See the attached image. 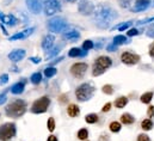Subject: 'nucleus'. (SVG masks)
<instances>
[{"label": "nucleus", "mask_w": 154, "mask_h": 141, "mask_svg": "<svg viewBox=\"0 0 154 141\" xmlns=\"http://www.w3.org/2000/svg\"><path fill=\"white\" fill-rule=\"evenodd\" d=\"M116 18H117V12L109 5L100 4L97 6L94 12V20L98 28L102 29L108 28V25Z\"/></svg>", "instance_id": "1"}, {"label": "nucleus", "mask_w": 154, "mask_h": 141, "mask_svg": "<svg viewBox=\"0 0 154 141\" xmlns=\"http://www.w3.org/2000/svg\"><path fill=\"white\" fill-rule=\"evenodd\" d=\"M26 111V103L22 99H16L13 102H11L8 105L6 106L5 109V112L8 117H20L25 114Z\"/></svg>", "instance_id": "2"}, {"label": "nucleus", "mask_w": 154, "mask_h": 141, "mask_svg": "<svg viewBox=\"0 0 154 141\" xmlns=\"http://www.w3.org/2000/svg\"><path fill=\"white\" fill-rule=\"evenodd\" d=\"M93 93H94V87L90 83L81 84L80 86H78V89L75 90V96H77L78 101H80V102L90 101L92 98Z\"/></svg>", "instance_id": "3"}, {"label": "nucleus", "mask_w": 154, "mask_h": 141, "mask_svg": "<svg viewBox=\"0 0 154 141\" xmlns=\"http://www.w3.org/2000/svg\"><path fill=\"white\" fill-rule=\"evenodd\" d=\"M111 65H112V61H111V59H110L109 56H104V55H103V56H99V58L96 60L94 65H93L92 74H93L94 77L102 75Z\"/></svg>", "instance_id": "4"}, {"label": "nucleus", "mask_w": 154, "mask_h": 141, "mask_svg": "<svg viewBox=\"0 0 154 141\" xmlns=\"http://www.w3.org/2000/svg\"><path fill=\"white\" fill-rule=\"evenodd\" d=\"M68 28V23L61 17H54L48 22V29L51 33H62Z\"/></svg>", "instance_id": "5"}, {"label": "nucleus", "mask_w": 154, "mask_h": 141, "mask_svg": "<svg viewBox=\"0 0 154 141\" xmlns=\"http://www.w3.org/2000/svg\"><path fill=\"white\" fill-rule=\"evenodd\" d=\"M16 135V124L7 122L0 126V141H10Z\"/></svg>", "instance_id": "6"}, {"label": "nucleus", "mask_w": 154, "mask_h": 141, "mask_svg": "<svg viewBox=\"0 0 154 141\" xmlns=\"http://www.w3.org/2000/svg\"><path fill=\"white\" fill-rule=\"evenodd\" d=\"M49 104H50V99L48 97H41L39 99H36L32 103L31 111L35 112V114H43V112L47 111Z\"/></svg>", "instance_id": "7"}, {"label": "nucleus", "mask_w": 154, "mask_h": 141, "mask_svg": "<svg viewBox=\"0 0 154 141\" xmlns=\"http://www.w3.org/2000/svg\"><path fill=\"white\" fill-rule=\"evenodd\" d=\"M43 11L47 16H53L61 11V5L57 0H45L43 5Z\"/></svg>", "instance_id": "8"}, {"label": "nucleus", "mask_w": 154, "mask_h": 141, "mask_svg": "<svg viewBox=\"0 0 154 141\" xmlns=\"http://www.w3.org/2000/svg\"><path fill=\"white\" fill-rule=\"evenodd\" d=\"M78 10L84 16H90L94 11V5L90 0H80L78 4Z\"/></svg>", "instance_id": "9"}, {"label": "nucleus", "mask_w": 154, "mask_h": 141, "mask_svg": "<svg viewBox=\"0 0 154 141\" xmlns=\"http://www.w3.org/2000/svg\"><path fill=\"white\" fill-rule=\"evenodd\" d=\"M87 68H88V65L86 62H78L71 67V73L75 78H82L85 75Z\"/></svg>", "instance_id": "10"}, {"label": "nucleus", "mask_w": 154, "mask_h": 141, "mask_svg": "<svg viewBox=\"0 0 154 141\" xmlns=\"http://www.w3.org/2000/svg\"><path fill=\"white\" fill-rule=\"evenodd\" d=\"M44 1L45 0H26V6H28V8L32 13L38 14V13H41V11L43 10Z\"/></svg>", "instance_id": "11"}, {"label": "nucleus", "mask_w": 154, "mask_h": 141, "mask_svg": "<svg viewBox=\"0 0 154 141\" xmlns=\"http://www.w3.org/2000/svg\"><path fill=\"white\" fill-rule=\"evenodd\" d=\"M121 60L125 65H136L140 61V56L136 54H133L130 52H124L121 55Z\"/></svg>", "instance_id": "12"}, {"label": "nucleus", "mask_w": 154, "mask_h": 141, "mask_svg": "<svg viewBox=\"0 0 154 141\" xmlns=\"http://www.w3.org/2000/svg\"><path fill=\"white\" fill-rule=\"evenodd\" d=\"M25 58V50L24 49H14L8 54V59L12 62H18Z\"/></svg>", "instance_id": "13"}, {"label": "nucleus", "mask_w": 154, "mask_h": 141, "mask_svg": "<svg viewBox=\"0 0 154 141\" xmlns=\"http://www.w3.org/2000/svg\"><path fill=\"white\" fill-rule=\"evenodd\" d=\"M151 4V0H135V4L134 6L131 7V11L133 12H141V11H145L148 8Z\"/></svg>", "instance_id": "14"}, {"label": "nucleus", "mask_w": 154, "mask_h": 141, "mask_svg": "<svg viewBox=\"0 0 154 141\" xmlns=\"http://www.w3.org/2000/svg\"><path fill=\"white\" fill-rule=\"evenodd\" d=\"M0 20H1L4 24L10 25V27H14V25L18 23L17 18H16L14 16H12V14H4L2 12H0Z\"/></svg>", "instance_id": "15"}, {"label": "nucleus", "mask_w": 154, "mask_h": 141, "mask_svg": "<svg viewBox=\"0 0 154 141\" xmlns=\"http://www.w3.org/2000/svg\"><path fill=\"white\" fill-rule=\"evenodd\" d=\"M54 42H55V37L54 35H45L44 36V38H43V41H42V48L44 49V50H50L51 48H53V45H54Z\"/></svg>", "instance_id": "16"}, {"label": "nucleus", "mask_w": 154, "mask_h": 141, "mask_svg": "<svg viewBox=\"0 0 154 141\" xmlns=\"http://www.w3.org/2000/svg\"><path fill=\"white\" fill-rule=\"evenodd\" d=\"M34 31H35V28H30V29H26V30H24V31L17 33L16 35H13L10 37V41H16V39H23V38H26L28 36L31 35Z\"/></svg>", "instance_id": "17"}, {"label": "nucleus", "mask_w": 154, "mask_h": 141, "mask_svg": "<svg viewBox=\"0 0 154 141\" xmlns=\"http://www.w3.org/2000/svg\"><path fill=\"white\" fill-rule=\"evenodd\" d=\"M62 38L66 39V41H68V42H71V43H73V42H77L78 39L80 38V34H79L78 31H75V30L66 31V33L62 35Z\"/></svg>", "instance_id": "18"}, {"label": "nucleus", "mask_w": 154, "mask_h": 141, "mask_svg": "<svg viewBox=\"0 0 154 141\" xmlns=\"http://www.w3.org/2000/svg\"><path fill=\"white\" fill-rule=\"evenodd\" d=\"M87 53H88V52H86V50L82 52L80 48H72V49L68 52V56H69V58H82V56L87 55Z\"/></svg>", "instance_id": "19"}, {"label": "nucleus", "mask_w": 154, "mask_h": 141, "mask_svg": "<svg viewBox=\"0 0 154 141\" xmlns=\"http://www.w3.org/2000/svg\"><path fill=\"white\" fill-rule=\"evenodd\" d=\"M24 87H25V85H24V83L22 81H19V83H17V84H14V85H12L11 86V89H10V91L13 93V95H20L23 91H24Z\"/></svg>", "instance_id": "20"}, {"label": "nucleus", "mask_w": 154, "mask_h": 141, "mask_svg": "<svg viewBox=\"0 0 154 141\" xmlns=\"http://www.w3.org/2000/svg\"><path fill=\"white\" fill-rule=\"evenodd\" d=\"M62 48H63V43H62V44H60V45H55L54 48H51V49L49 50V53H47V55H45V59H47V60H50V59H53L55 55H57V54H59V52H60Z\"/></svg>", "instance_id": "21"}, {"label": "nucleus", "mask_w": 154, "mask_h": 141, "mask_svg": "<svg viewBox=\"0 0 154 141\" xmlns=\"http://www.w3.org/2000/svg\"><path fill=\"white\" fill-rule=\"evenodd\" d=\"M121 122H122L123 124H133V123L135 122V117H134L133 115L125 112V114H123V115L121 116Z\"/></svg>", "instance_id": "22"}, {"label": "nucleus", "mask_w": 154, "mask_h": 141, "mask_svg": "<svg viewBox=\"0 0 154 141\" xmlns=\"http://www.w3.org/2000/svg\"><path fill=\"white\" fill-rule=\"evenodd\" d=\"M67 114L71 116V117H77L80 114V110H79V106L75 104H69L67 108Z\"/></svg>", "instance_id": "23"}, {"label": "nucleus", "mask_w": 154, "mask_h": 141, "mask_svg": "<svg viewBox=\"0 0 154 141\" xmlns=\"http://www.w3.org/2000/svg\"><path fill=\"white\" fill-rule=\"evenodd\" d=\"M128 104V98L127 97H119L115 101V106L118 109H122Z\"/></svg>", "instance_id": "24"}, {"label": "nucleus", "mask_w": 154, "mask_h": 141, "mask_svg": "<svg viewBox=\"0 0 154 141\" xmlns=\"http://www.w3.org/2000/svg\"><path fill=\"white\" fill-rule=\"evenodd\" d=\"M141 128H142L143 130H151V129L153 128V121L149 120V118L143 120V121L141 122Z\"/></svg>", "instance_id": "25"}, {"label": "nucleus", "mask_w": 154, "mask_h": 141, "mask_svg": "<svg viewBox=\"0 0 154 141\" xmlns=\"http://www.w3.org/2000/svg\"><path fill=\"white\" fill-rule=\"evenodd\" d=\"M124 43H128V39H127L125 36L117 35L114 37V44H116V45H121V44H124Z\"/></svg>", "instance_id": "26"}, {"label": "nucleus", "mask_w": 154, "mask_h": 141, "mask_svg": "<svg viewBox=\"0 0 154 141\" xmlns=\"http://www.w3.org/2000/svg\"><path fill=\"white\" fill-rule=\"evenodd\" d=\"M152 98H153V92H146V93H143L142 96H141V102L142 103H145V104H148V103H151V101H152Z\"/></svg>", "instance_id": "27"}, {"label": "nucleus", "mask_w": 154, "mask_h": 141, "mask_svg": "<svg viewBox=\"0 0 154 141\" xmlns=\"http://www.w3.org/2000/svg\"><path fill=\"white\" fill-rule=\"evenodd\" d=\"M85 121L87 123H90V124H93V123H96L98 121V115L97 114H88V115H86Z\"/></svg>", "instance_id": "28"}, {"label": "nucleus", "mask_w": 154, "mask_h": 141, "mask_svg": "<svg viewBox=\"0 0 154 141\" xmlns=\"http://www.w3.org/2000/svg\"><path fill=\"white\" fill-rule=\"evenodd\" d=\"M87 138H88V130L85 128H81L78 132V139L79 140H87Z\"/></svg>", "instance_id": "29"}, {"label": "nucleus", "mask_w": 154, "mask_h": 141, "mask_svg": "<svg viewBox=\"0 0 154 141\" xmlns=\"http://www.w3.org/2000/svg\"><path fill=\"white\" fill-rule=\"evenodd\" d=\"M109 128H110V130L112 132V133H118L119 130H121V128H122V126H121V123L119 122H111L110 123V126H109Z\"/></svg>", "instance_id": "30"}, {"label": "nucleus", "mask_w": 154, "mask_h": 141, "mask_svg": "<svg viewBox=\"0 0 154 141\" xmlns=\"http://www.w3.org/2000/svg\"><path fill=\"white\" fill-rule=\"evenodd\" d=\"M30 80H31V83L32 84H39L41 83V80H42V74L39 73V72H36V73H34L32 75H31V78H30Z\"/></svg>", "instance_id": "31"}, {"label": "nucleus", "mask_w": 154, "mask_h": 141, "mask_svg": "<svg viewBox=\"0 0 154 141\" xmlns=\"http://www.w3.org/2000/svg\"><path fill=\"white\" fill-rule=\"evenodd\" d=\"M56 68L55 67H47L45 70H44V75L47 77V78H51V77H54L55 74H56Z\"/></svg>", "instance_id": "32"}, {"label": "nucleus", "mask_w": 154, "mask_h": 141, "mask_svg": "<svg viewBox=\"0 0 154 141\" xmlns=\"http://www.w3.org/2000/svg\"><path fill=\"white\" fill-rule=\"evenodd\" d=\"M47 127H48V130H49V132H54V130H55V120H54L53 117H49V118H48Z\"/></svg>", "instance_id": "33"}, {"label": "nucleus", "mask_w": 154, "mask_h": 141, "mask_svg": "<svg viewBox=\"0 0 154 141\" xmlns=\"http://www.w3.org/2000/svg\"><path fill=\"white\" fill-rule=\"evenodd\" d=\"M92 48H93V42H92L91 39H86V41L84 42V44H82V49L86 50V52H88V50H91Z\"/></svg>", "instance_id": "34"}, {"label": "nucleus", "mask_w": 154, "mask_h": 141, "mask_svg": "<svg viewBox=\"0 0 154 141\" xmlns=\"http://www.w3.org/2000/svg\"><path fill=\"white\" fill-rule=\"evenodd\" d=\"M117 1L122 8H129L131 5V0H117Z\"/></svg>", "instance_id": "35"}, {"label": "nucleus", "mask_w": 154, "mask_h": 141, "mask_svg": "<svg viewBox=\"0 0 154 141\" xmlns=\"http://www.w3.org/2000/svg\"><path fill=\"white\" fill-rule=\"evenodd\" d=\"M103 92L106 95H112L114 93V87L111 85H104L103 86Z\"/></svg>", "instance_id": "36"}, {"label": "nucleus", "mask_w": 154, "mask_h": 141, "mask_svg": "<svg viewBox=\"0 0 154 141\" xmlns=\"http://www.w3.org/2000/svg\"><path fill=\"white\" fill-rule=\"evenodd\" d=\"M7 81H8V75L1 74L0 75V85H5V84H7Z\"/></svg>", "instance_id": "37"}, {"label": "nucleus", "mask_w": 154, "mask_h": 141, "mask_svg": "<svg viewBox=\"0 0 154 141\" xmlns=\"http://www.w3.org/2000/svg\"><path fill=\"white\" fill-rule=\"evenodd\" d=\"M137 141H151L149 136L146 135V134H140L139 138H137Z\"/></svg>", "instance_id": "38"}, {"label": "nucleus", "mask_w": 154, "mask_h": 141, "mask_svg": "<svg viewBox=\"0 0 154 141\" xmlns=\"http://www.w3.org/2000/svg\"><path fill=\"white\" fill-rule=\"evenodd\" d=\"M130 24H131L130 22H128V23H124V24H122L121 27H118V30H119V31H123V30L128 29V28L130 27Z\"/></svg>", "instance_id": "39"}, {"label": "nucleus", "mask_w": 154, "mask_h": 141, "mask_svg": "<svg viewBox=\"0 0 154 141\" xmlns=\"http://www.w3.org/2000/svg\"><path fill=\"white\" fill-rule=\"evenodd\" d=\"M106 50L108 52H116L117 50V45L116 44H109V45H106Z\"/></svg>", "instance_id": "40"}, {"label": "nucleus", "mask_w": 154, "mask_h": 141, "mask_svg": "<svg viewBox=\"0 0 154 141\" xmlns=\"http://www.w3.org/2000/svg\"><path fill=\"white\" fill-rule=\"evenodd\" d=\"M147 115H148V117H154V106H149L148 108V110H147Z\"/></svg>", "instance_id": "41"}, {"label": "nucleus", "mask_w": 154, "mask_h": 141, "mask_svg": "<svg viewBox=\"0 0 154 141\" xmlns=\"http://www.w3.org/2000/svg\"><path fill=\"white\" fill-rule=\"evenodd\" d=\"M30 61H32L34 64H39L42 60H41V58H37V56H31L30 59H29Z\"/></svg>", "instance_id": "42"}, {"label": "nucleus", "mask_w": 154, "mask_h": 141, "mask_svg": "<svg viewBox=\"0 0 154 141\" xmlns=\"http://www.w3.org/2000/svg\"><path fill=\"white\" fill-rule=\"evenodd\" d=\"M110 109H111V103H106L105 105L103 106V109H102V111H103V112H108V111H109Z\"/></svg>", "instance_id": "43"}, {"label": "nucleus", "mask_w": 154, "mask_h": 141, "mask_svg": "<svg viewBox=\"0 0 154 141\" xmlns=\"http://www.w3.org/2000/svg\"><path fill=\"white\" fill-rule=\"evenodd\" d=\"M137 34H139L137 29H130V30L128 31V36H136Z\"/></svg>", "instance_id": "44"}, {"label": "nucleus", "mask_w": 154, "mask_h": 141, "mask_svg": "<svg viewBox=\"0 0 154 141\" xmlns=\"http://www.w3.org/2000/svg\"><path fill=\"white\" fill-rule=\"evenodd\" d=\"M59 101H60V103H61V104H65V103L67 102V96H66V95L60 96V97H59Z\"/></svg>", "instance_id": "45"}, {"label": "nucleus", "mask_w": 154, "mask_h": 141, "mask_svg": "<svg viewBox=\"0 0 154 141\" xmlns=\"http://www.w3.org/2000/svg\"><path fill=\"white\" fill-rule=\"evenodd\" d=\"M99 141H109V135H106V134H102L100 138H99Z\"/></svg>", "instance_id": "46"}, {"label": "nucleus", "mask_w": 154, "mask_h": 141, "mask_svg": "<svg viewBox=\"0 0 154 141\" xmlns=\"http://www.w3.org/2000/svg\"><path fill=\"white\" fill-rule=\"evenodd\" d=\"M6 102V95L4 93L2 96H0V104H4Z\"/></svg>", "instance_id": "47"}, {"label": "nucleus", "mask_w": 154, "mask_h": 141, "mask_svg": "<svg viewBox=\"0 0 154 141\" xmlns=\"http://www.w3.org/2000/svg\"><path fill=\"white\" fill-rule=\"evenodd\" d=\"M149 55H151L152 58H154V43L151 45V49H149Z\"/></svg>", "instance_id": "48"}, {"label": "nucleus", "mask_w": 154, "mask_h": 141, "mask_svg": "<svg viewBox=\"0 0 154 141\" xmlns=\"http://www.w3.org/2000/svg\"><path fill=\"white\" fill-rule=\"evenodd\" d=\"M47 141H57V138L55 136V135H50L49 138H48V140Z\"/></svg>", "instance_id": "49"}, {"label": "nucleus", "mask_w": 154, "mask_h": 141, "mask_svg": "<svg viewBox=\"0 0 154 141\" xmlns=\"http://www.w3.org/2000/svg\"><path fill=\"white\" fill-rule=\"evenodd\" d=\"M66 1H69V2H75L77 0H66Z\"/></svg>", "instance_id": "50"}]
</instances>
